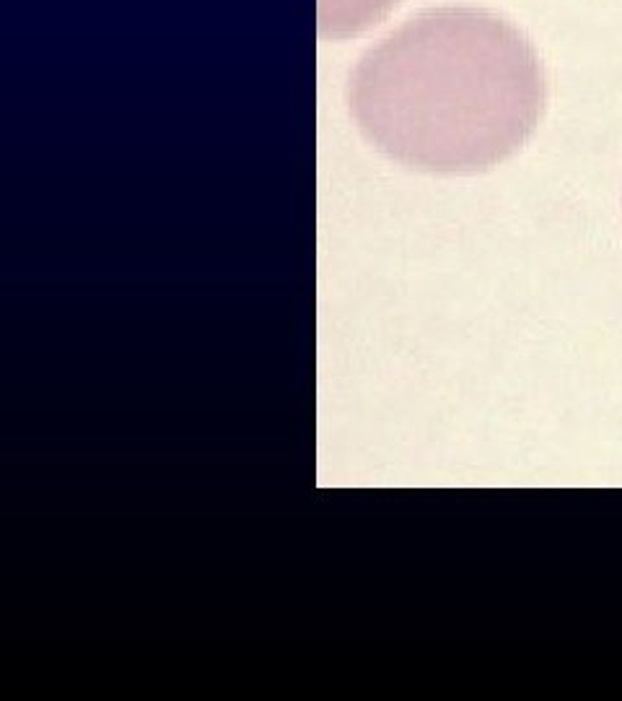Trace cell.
I'll list each match as a JSON object with an SVG mask.
<instances>
[{"instance_id":"6da1fadb","label":"cell","mask_w":622,"mask_h":701,"mask_svg":"<svg viewBox=\"0 0 622 701\" xmlns=\"http://www.w3.org/2000/svg\"><path fill=\"white\" fill-rule=\"evenodd\" d=\"M368 143L410 169L475 172L532 133L545 76L529 39L480 8H431L384 36L350 76Z\"/></svg>"},{"instance_id":"7a4b0ae2","label":"cell","mask_w":622,"mask_h":701,"mask_svg":"<svg viewBox=\"0 0 622 701\" xmlns=\"http://www.w3.org/2000/svg\"><path fill=\"white\" fill-rule=\"evenodd\" d=\"M397 0H322V32L332 36L356 35L374 24Z\"/></svg>"}]
</instances>
